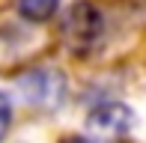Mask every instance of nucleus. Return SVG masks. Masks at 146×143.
<instances>
[{
  "instance_id": "nucleus-1",
  "label": "nucleus",
  "mask_w": 146,
  "mask_h": 143,
  "mask_svg": "<svg viewBox=\"0 0 146 143\" xmlns=\"http://www.w3.org/2000/svg\"><path fill=\"white\" fill-rule=\"evenodd\" d=\"M18 93L33 107L54 110L66 101V77L57 69H27L18 77Z\"/></svg>"
},
{
  "instance_id": "nucleus-2",
  "label": "nucleus",
  "mask_w": 146,
  "mask_h": 143,
  "mask_svg": "<svg viewBox=\"0 0 146 143\" xmlns=\"http://www.w3.org/2000/svg\"><path fill=\"white\" fill-rule=\"evenodd\" d=\"M63 33L69 39L72 51L92 48V45L102 39V33H104V12L98 9L96 3H90V0H78L69 9V15H66Z\"/></svg>"
},
{
  "instance_id": "nucleus-3",
  "label": "nucleus",
  "mask_w": 146,
  "mask_h": 143,
  "mask_svg": "<svg viewBox=\"0 0 146 143\" xmlns=\"http://www.w3.org/2000/svg\"><path fill=\"white\" fill-rule=\"evenodd\" d=\"M131 125H134V113L131 107L119 105V101H108L98 105L92 113L87 116V128L98 143H119L128 137Z\"/></svg>"
},
{
  "instance_id": "nucleus-4",
  "label": "nucleus",
  "mask_w": 146,
  "mask_h": 143,
  "mask_svg": "<svg viewBox=\"0 0 146 143\" xmlns=\"http://www.w3.org/2000/svg\"><path fill=\"white\" fill-rule=\"evenodd\" d=\"M42 39L24 27H3L0 30V72H12L30 60L39 51Z\"/></svg>"
},
{
  "instance_id": "nucleus-5",
  "label": "nucleus",
  "mask_w": 146,
  "mask_h": 143,
  "mask_svg": "<svg viewBox=\"0 0 146 143\" xmlns=\"http://www.w3.org/2000/svg\"><path fill=\"white\" fill-rule=\"evenodd\" d=\"M60 0H18V12H21V18H27L33 24H42L48 21V18H54Z\"/></svg>"
},
{
  "instance_id": "nucleus-6",
  "label": "nucleus",
  "mask_w": 146,
  "mask_h": 143,
  "mask_svg": "<svg viewBox=\"0 0 146 143\" xmlns=\"http://www.w3.org/2000/svg\"><path fill=\"white\" fill-rule=\"evenodd\" d=\"M9 116H12V105H9V99L0 93V140H3L6 131H9Z\"/></svg>"
},
{
  "instance_id": "nucleus-7",
  "label": "nucleus",
  "mask_w": 146,
  "mask_h": 143,
  "mask_svg": "<svg viewBox=\"0 0 146 143\" xmlns=\"http://www.w3.org/2000/svg\"><path fill=\"white\" fill-rule=\"evenodd\" d=\"M63 143H90V140H84V137H66Z\"/></svg>"
}]
</instances>
